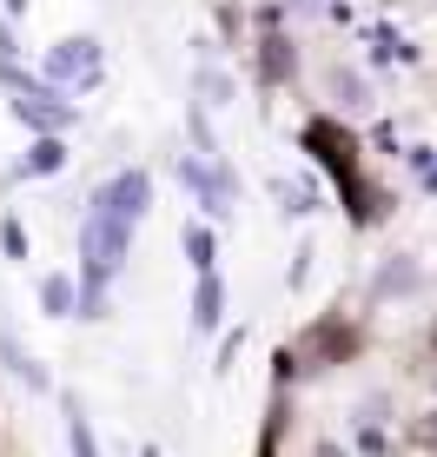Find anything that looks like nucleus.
I'll use <instances>...</instances> for the list:
<instances>
[{
    "mask_svg": "<svg viewBox=\"0 0 437 457\" xmlns=\"http://www.w3.org/2000/svg\"><path fill=\"white\" fill-rule=\"evenodd\" d=\"M218 319V278L206 272V286H199V325H212Z\"/></svg>",
    "mask_w": 437,
    "mask_h": 457,
    "instance_id": "obj_5",
    "label": "nucleus"
},
{
    "mask_svg": "<svg viewBox=\"0 0 437 457\" xmlns=\"http://www.w3.org/2000/svg\"><path fill=\"white\" fill-rule=\"evenodd\" d=\"M60 166V146H54V139H40V146H34V172H54Z\"/></svg>",
    "mask_w": 437,
    "mask_h": 457,
    "instance_id": "obj_9",
    "label": "nucleus"
},
{
    "mask_svg": "<svg viewBox=\"0 0 437 457\" xmlns=\"http://www.w3.org/2000/svg\"><path fill=\"white\" fill-rule=\"evenodd\" d=\"M186 252H193L199 272H212V239H206V232H186Z\"/></svg>",
    "mask_w": 437,
    "mask_h": 457,
    "instance_id": "obj_6",
    "label": "nucleus"
},
{
    "mask_svg": "<svg viewBox=\"0 0 437 457\" xmlns=\"http://www.w3.org/2000/svg\"><path fill=\"white\" fill-rule=\"evenodd\" d=\"M40 298H46V312H67V305H73V286H67V278H46Z\"/></svg>",
    "mask_w": 437,
    "mask_h": 457,
    "instance_id": "obj_7",
    "label": "nucleus"
},
{
    "mask_svg": "<svg viewBox=\"0 0 437 457\" xmlns=\"http://www.w3.org/2000/svg\"><path fill=\"white\" fill-rule=\"evenodd\" d=\"M311 146L325 153V166H332L338 179H351V166H358V160H351V139H338L332 126H311Z\"/></svg>",
    "mask_w": 437,
    "mask_h": 457,
    "instance_id": "obj_4",
    "label": "nucleus"
},
{
    "mask_svg": "<svg viewBox=\"0 0 437 457\" xmlns=\"http://www.w3.org/2000/svg\"><path fill=\"white\" fill-rule=\"evenodd\" d=\"M46 73H54V80H93V73H100V46H93V40H67V46H54Z\"/></svg>",
    "mask_w": 437,
    "mask_h": 457,
    "instance_id": "obj_2",
    "label": "nucleus"
},
{
    "mask_svg": "<svg viewBox=\"0 0 437 457\" xmlns=\"http://www.w3.org/2000/svg\"><path fill=\"white\" fill-rule=\"evenodd\" d=\"M67 431H73V451H80V457H100V451H93V431H87V418H80V411H73Z\"/></svg>",
    "mask_w": 437,
    "mask_h": 457,
    "instance_id": "obj_8",
    "label": "nucleus"
},
{
    "mask_svg": "<svg viewBox=\"0 0 437 457\" xmlns=\"http://www.w3.org/2000/svg\"><path fill=\"white\" fill-rule=\"evenodd\" d=\"M146 172H120L113 186H106L100 199H93L87 226H80V252H87V305L100 298V286L120 272V259H127V239L139 226V212H146Z\"/></svg>",
    "mask_w": 437,
    "mask_h": 457,
    "instance_id": "obj_1",
    "label": "nucleus"
},
{
    "mask_svg": "<svg viewBox=\"0 0 437 457\" xmlns=\"http://www.w3.org/2000/svg\"><path fill=\"white\" fill-rule=\"evenodd\" d=\"M13 106H21V120H34V126H54V133H60V126L73 120V106H60L54 93H21Z\"/></svg>",
    "mask_w": 437,
    "mask_h": 457,
    "instance_id": "obj_3",
    "label": "nucleus"
}]
</instances>
